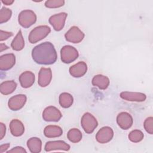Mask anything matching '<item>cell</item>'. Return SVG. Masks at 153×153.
Listing matches in <instances>:
<instances>
[{
  "instance_id": "6da1fadb",
  "label": "cell",
  "mask_w": 153,
  "mask_h": 153,
  "mask_svg": "<svg viewBox=\"0 0 153 153\" xmlns=\"http://www.w3.org/2000/svg\"><path fill=\"white\" fill-rule=\"evenodd\" d=\"M33 60L39 65H51L57 60L56 49L50 42H44L35 46L32 51Z\"/></svg>"
},
{
  "instance_id": "7a4b0ae2",
  "label": "cell",
  "mask_w": 153,
  "mask_h": 153,
  "mask_svg": "<svg viewBox=\"0 0 153 153\" xmlns=\"http://www.w3.org/2000/svg\"><path fill=\"white\" fill-rule=\"evenodd\" d=\"M51 32L50 27L46 25L39 26L32 29L28 36L29 41L31 44H35L45 38Z\"/></svg>"
},
{
  "instance_id": "3957f363",
  "label": "cell",
  "mask_w": 153,
  "mask_h": 153,
  "mask_svg": "<svg viewBox=\"0 0 153 153\" xmlns=\"http://www.w3.org/2000/svg\"><path fill=\"white\" fill-rule=\"evenodd\" d=\"M18 21L21 26L24 28H28L36 22V16L32 10H25L21 11L19 14Z\"/></svg>"
},
{
  "instance_id": "277c9868",
  "label": "cell",
  "mask_w": 153,
  "mask_h": 153,
  "mask_svg": "<svg viewBox=\"0 0 153 153\" xmlns=\"http://www.w3.org/2000/svg\"><path fill=\"white\" fill-rule=\"evenodd\" d=\"M81 125L86 133L90 134L94 131L98 126L96 118L90 113H85L81 120Z\"/></svg>"
},
{
  "instance_id": "5b68a950",
  "label": "cell",
  "mask_w": 153,
  "mask_h": 153,
  "mask_svg": "<svg viewBox=\"0 0 153 153\" xmlns=\"http://www.w3.org/2000/svg\"><path fill=\"white\" fill-rule=\"evenodd\" d=\"M77 50L71 45H65L60 50L61 60L65 63H70L78 57Z\"/></svg>"
},
{
  "instance_id": "8992f818",
  "label": "cell",
  "mask_w": 153,
  "mask_h": 153,
  "mask_svg": "<svg viewBox=\"0 0 153 153\" xmlns=\"http://www.w3.org/2000/svg\"><path fill=\"white\" fill-rule=\"evenodd\" d=\"M84 36V33L77 26H75L71 27L65 35L66 41L74 44H78L81 42Z\"/></svg>"
},
{
  "instance_id": "52a82bcc",
  "label": "cell",
  "mask_w": 153,
  "mask_h": 153,
  "mask_svg": "<svg viewBox=\"0 0 153 153\" xmlns=\"http://www.w3.org/2000/svg\"><path fill=\"white\" fill-rule=\"evenodd\" d=\"M62 117L61 112L56 107L50 106L45 108L42 112V118L45 121H58Z\"/></svg>"
},
{
  "instance_id": "ba28073f",
  "label": "cell",
  "mask_w": 153,
  "mask_h": 153,
  "mask_svg": "<svg viewBox=\"0 0 153 153\" xmlns=\"http://www.w3.org/2000/svg\"><path fill=\"white\" fill-rule=\"evenodd\" d=\"M67 16L68 14L66 13H60L53 15L49 18V23L55 30L60 31L65 26Z\"/></svg>"
},
{
  "instance_id": "9c48e42d",
  "label": "cell",
  "mask_w": 153,
  "mask_h": 153,
  "mask_svg": "<svg viewBox=\"0 0 153 153\" xmlns=\"http://www.w3.org/2000/svg\"><path fill=\"white\" fill-rule=\"evenodd\" d=\"M114 136V131L108 126L102 127L96 133V139L100 143H106L111 141Z\"/></svg>"
},
{
  "instance_id": "30bf717a",
  "label": "cell",
  "mask_w": 153,
  "mask_h": 153,
  "mask_svg": "<svg viewBox=\"0 0 153 153\" xmlns=\"http://www.w3.org/2000/svg\"><path fill=\"white\" fill-rule=\"evenodd\" d=\"M26 95L20 94L10 98L8 102V108L12 111H18L22 109L26 102Z\"/></svg>"
},
{
  "instance_id": "8fae6325",
  "label": "cell",
  "mask_w": 153,
  "mask_h": 153,
  "mask_svg": "<svg viewBox=\"0 0 153 153\" xmlns=\"http://www.w3.org/2000/svg\"><path fill=\"white\" fill-rule=\"evenodd\" d=\"M117 123L121 128L127 130L131 127L133 120L131 115L128 112H121L117 117Z\"/></svg>"
},
{
  "instance_id": "7c38bea8",
  "label": "cell",
  "mask_w": 153,
  "mask_h": 153,
  "mask_svg": "<svg viewBox=\"0 0 153 153\" xmlns=\"http://www.w3.org/2000/svg\"><path fill=\"white\" fill-rule=\"evenodd\" d=\"M52 79V72L50 68H41L38 74V83L41 87H45L50 84Z\"/></svg>"
},
{
  "instance_id": "4fadbf2b",
  "label": "cell",
  "mask_w": 153,
  "mask_h": 153,
  "mask_svg": "<svg viewBox=\"0 0 153 153\" xmlns=\"http://www.w3.org/2000/svg\"><path fill=\"white\" fill-rule=\"evenodd\" d=\"M44 149L46 152H50L54 150L68 151L70 149V145L63 140L48 141L45 143Z\"/></svg>"
},
{
  "instance_id": "5bb4252c",
  "label": "cell",
  "mask_w": 153,
  "mask_h": 153,
  "mask_svg": "<svg viewBox=\"0 0 153 153\" xmlns=\"http://www.w3.org/2000/svg\"><path fill=\"white\" fill-rule=\"evenodd\" d=\"M16 63V57L14 54L9 53L2 55L0 57V69L8 71L12 68Z\"/></svg>"
},
{
  "instance_id": "9a60e30c",
  "label": "cell",
  "mask_w": 153,
  "mask_h": 153,
  "mask_svg": "<svg viewBox=\"0 0 153 153\" xmlns=\"http://www.w3.org/2000/svg\"><path fill=\"white\" fill-rule=\"evenodd\" d=\"M120 96L124 100L136 102H144L146 99V96L145 94L139 92L123 91L120 93Z\"/></svg>"
},
{
  "instance_id": "2e32d148",
  "label": "cell",
  "mask_w": 153,
  "mask_h": 153,
  "mask_svg": "<svg viewBox=\"0 0 153 153\" xmlns=\"http://www.w3.org/2000/svg\"><path fill=\"white\" fill-rule=\"evenodd\" d=\"M87 71V65L84 62L78 63L71 66L69 68V74L75 78H79L84 76Z\"/></svg>"
},
{
  "instance_id": "e0dca14e",
  "label": "cell",
  "mask_w": 153,
  "mask_h": 153,
  "mask_svg": "<svg viewBox=\"0 0 153 153\" xmlns=\"http://www.w3.org/2000/svg\"><path fill=\"white\" fill-rule=\"evenodd\" d=\"M19 81L23 88H27L31 87L35 82V75L31 71H25L19 76Z\"/></svg>"
},
{
  "instance_id": "ac0fdd59",
  "label": "cell",
  "mask_w": 153,
  "mask_h": 153,
  "mask_svg": "<svg viewBox=\"0 0 153 153\" xmlns=\"http://www.w3.org/2000/svg\"><path fill=\"white\" fill-rule=\"evenodd\" d=\"M11 133L16 137L22 136L25 131V127L22 121L17 119L12 120L10 123Z\"/></svg>"
},
{
  "instance_id": "d6986e66",
  "label": "cell",
  "mask_w": 153,
  "mask_h": 153,
  "mask_svg": "<svg viewBox=\"0 0 153 153\" xmlns=\"http://www.w3.org/2000/svg\"><path fill=\"white\" fill-rule=\"evenodd\" d=\"M91 83L94 86L97 87L100 90H105L109 85V79L106 76L98 74L94 76Z\"/></svg>"
},
{
  "instance_id": "ffe728a7",
  "label": "cell",
  "mask_w": 153,
  "mask_h": 153,
  "mask_svg": "<svg viewBox=\"0 0 153 153\" xmlns=\"http://www.w3.org/2000/svg\"><path fill=\"white\" fill-rule=\"evenodd\" d=\"M63 133L62 128L56 125H49L45 127L44 134L45 137L48 138L57 137L60 136Z\"/></svg>"
},
{
  "instance_id": "44dd1931",
  "label": "cell",
  "mask_w": 153,
  "mask_h": 153,
  "mask_svg": "<svg viewBox=\"0 0 153 153\" xmlns=\"http://www.w3.org/2000/svg\"><path fill=\"white\" fill-rule=\"evenodd\" d=\"M27 146L32 153H39L41 151L42 142L38 137H31L27 141Z\"/></svg>"
},
{
  "instance_id": "7402d4cb",
  "label": "cell",
  "mask_w": 153,
  "mask_h": 153,
  "mask_svg": "<svg viewBox=\"0 0 153 153\" xmlns=\"http://www.w3.org/2000/svg\"><path fill=\"white\" fill-rule=\"evenodd\" d=\"M17 84L14 81H6L2 82L0 85L1 93L4 95L12 93L16 88Z\"/></svg>"
},
{
  "instance_id": "603a6c76",
  "label": "cell",
  "mask_w": 153,
  "mask_h": 153,
  "mask_svg": "<svg viewBox=\"0 0 153 153\" xmlns=\"http://www.w3.org/2000/svg\"><path fill=\"white\" fill-rule=\"evenodd\" d=\"M11 47L15 51H20L25 47V41L21 30H19L16 36L13 39Z\"/></svg>"
},
{
  "instance_id": "cb8c5ba5",
  "label": "cell",
  "mask_w": 153,
  "mask_h": 153,
  "mask_svg": "<svg viewBox=\"0 0 153 153\" xmlns=\"http://www.w3.org/2000/svg\"><path fill=\"white\" fill-rule=\"evenodd\" d=\"M59 104L63 108H68L71 107L74 102L72 96L68 93H62L59 96Z\"/></svg>"
},
{
  "instance_id": "d4e9b609",
  "label": "cell",
  "mask_w": 153,
  "mask_h": 153,
  "mask_svg": "<svg viewBox=\"0 0 153 153\" xmlns=\"http://www.w3.org/2000/svg\"><path fill=\"white\" fill-rule=\"evenodd\" d=\"M68 139L72 143H78L82 139V133L78 128H71L67 134Z\"/></svg>"
},
{
  "instance_id": "484cf974",
  "label": "cell",
  "mask_w": 153,
  "mask_h": 153,
  "mask_svg": "<svg viewBox=\"0 0 153 153\" xmlns=\"http://www.w3.org/2000/svg\"><path fill=\"white\" fill-rule=\"evenodd\" d=\"M144 134L142 131L139 130H134L130 131L128 137V139L134 143H137L142 140L143 139Z\"/></svg>"
},
{
  "instance_id": "4316f807",
  "label": "cell",
  "mask_w": 153,
  "mask_h": 153,
  "mask_svg": "<svg viewBox=\"0 0 153 153\" xmlns=\"http://www.w3.org/2000/svg\"><path fill=\"white\" fill-rule=\"evenodd\" d=\"M12 11L10 9L2 7L0 10V23L2 24L8 22L11 18Z\"/></svg>"
},
{
  "instance_id": "83f0119b",
  "label": "cell",
  "mask_w": 153,
  "mask_h": 153,
  "mask_svg": "<svg viewBox=\"0 0 153 153\" xmlns=\"http://www.w3.org/2000/svg\"><path fill=\"white\" fill-rule=\"evenodd\" d=\"M65 4L63 0H48L45 2V6L49 8H55L62 7Z\"/></svg>"
},
{
  "instance_id": "f1b7e54d",
  "label": "cell",
  "mask_w": 153,
  "mask_h": 153,
  "mask_svg": "<svg viewBox=\"0 0 153 153\" xmlns=\"http://www.w3.org/2000/svg\"><path fill=\"white\" fill-rule=\"evenodd\" d=\"M143 127L145 130L150 134L153 133V118L149 117L147 118L143 123Z\"/></svg>"
},
{
  "instance_id": "f546056e",
  "label": "cell",
  "mask_w": 153,
  "mask_h": 153,
  "mask_svg": "<svg viewBox=\"0 0 153 153\" xmlns=\"http://www.w3.org/2000/svg\"><path fill=\"white\" fill-rule=\"evenodd\" d=\"M13 35V32L4 31L2 30H0V41H3L4 40L7 39L8 38L12 36Z\"/></svg>"
},
{
  "instance_id": "4dcf8cb0",
  "label": "cell",
  "mask_w": 153,
  "mask_h": 153,
  "mask_svg": "<svg viewBox=\"0 0 153 153\" xmlns=\"http://www.w3.org/2000/svg\"><path fill=\"white\" fill-rule=\"evenodd\" d=\"M7 152H21V153H24L26 152V151L21 146H16L13 148H12L11 150L7 151Z\"/></svg>"
},
{
  "instance_id": "1f68e13d",
  "label": "cell",
  "mask_w": 153,
  "mask_h": 153,
  "mask_svg": "<svg viewBox=\"0 0 153 153\" xmlns=\"http://www.w3.org/2000/svg\"><path fill=\"white\" fill-rule=\"evenodd\" d=\"M0 139H2L6 132V127L4 123H0Z\"/></svg>"
},
{
  "instance_id": "d6a6232c",
  "label": "cell",
  "mask_w": 153,
  "mask_h": 153,
  "mask_svg": "<svg viewBox=\"0 0 153 153\" xmlns=\"http://www.w3.org/2000/svg\"><path fill=\"white\" fill-rule=\"evenodd\" d=\"M10 146V145L8 143L1 145L0 146V153H2V152L6 151L8 149Z\"/></svg>"
},
{
  "instance_id": "836d02e7",
  "label": "cell",
  "mask_w": 153,
  "mask_h": 153,
  "mask_svg": "<svg viewBox=\"0 0 153 153\" xmlns=\"http://www.w3.org/2000/svg\"><path fill=\"white\" fill-rule=\"evenodd\" d=\"M1 2L5 5H10L14 2V0H2Z\"/></svg>"
},
{
  "instance_id": "e575fe53",
  "label": "cell",
  "mask_w": 153,
  "mask_h": 153,
  "mask_svg": "<svg viewBox=\"0 0 153 153\" xmlns=\"http://www.w3.org/2000/svg\"><path fill=\"white\" fill-rule=\"evenodd\" d=\"M8 46H7L6 45H5L4 44H2V43H1V44H0V49H1V52H2V51H4V50H7V49H8Z\"/></svg>"
}]
</instances>
